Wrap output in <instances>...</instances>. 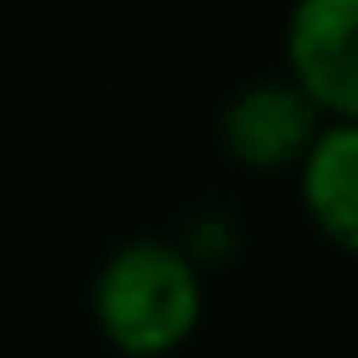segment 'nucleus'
Wrapping results in <instances>:
<instances>
[{
  "label": "nucleus",
  "instance_id": "nucleus-1",
  "mask_svg": "<svg viewBox=\"0 0 358 358\" xmlns=\"http://www.w3.org/2000/svg\"><path fill=\"white\" fill-rule=\"evenodd\" d=\"M95 316L106 337L127 353H164L201 316V280L195 264L164 237L122 243L101 264L95 280Z\"/></svg>",
  "mask_w": 358,
  "mask_h": 358
},
{
  "label": "nucleus",
  "instance_id": "nucleus-2",
  "mask_svg": "<svg viewBox=\"0 0 358 358\" xmlns=\"http://www.w3.org/2000/svg\"><path fill=\"white\" fill-rule=\"evenodd\" d=\"M222 137L253 169H285L290 158L306 164L322 137V106L306 95L301 79H253L227 101Z\"/></svg>",
  "mask_w": 358,
  "mask_h": 358
},
{
  "label": "nucleus",
  "instance_id": "nucleus-3",
  "mask_svg": "<svg viewBox=\"0 0 358 358\" xmlns=\"http://www.w3.org/2000/svg\"><path fill=\"white\" fill-rule=\"evenodd\" d=\"M295 79L337 122H358V0H306L285 27Z\"/></svg>",
  "mask_w": 358,
  "mask_h": 358
},
{
  "label": "nucleus",
  "instance_id": "nucleus-4",
  "mask_svg": "<svg viewBox=\"0 0 358 358\" xmlns=\"http://www.w3.org/2000/svg\"><path fill=\"white\" fill-rule=\"evenodd\" d=\"M301 195L327 237L358 253V122L322 127L301 164Z\"/></svg>",
  "mask_w": 358,
  "mask_h": 358
}]
</instances>
